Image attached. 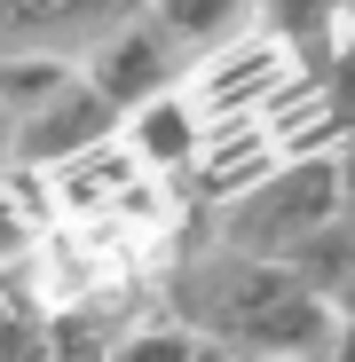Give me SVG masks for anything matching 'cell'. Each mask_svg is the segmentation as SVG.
Masks as SVG:
<instances>
[{
  "instance_id": "cell-13",
  "label": "cell",
  "mask_w": 355,
  "mask_h": 362,
  "mask_svg": "<svg viewBox=\"0 0 355 362\" xmlns=\"http://www.w3.org/2000/svg\"><path fill=\"white\" fill-rule=\"evenodd\" d=\"M339 323H355V276H347V291H339Z\"/></svg>"
},
{
  "instance_id": "cell-15",
  "label": "cell",
  "mask_w": 355,
  "mask_h": 362,
  "mask_svg": "<svg viewBox=\"0 0 355 362\" xmlns=\"http://www.w3.org/2000/svg\"><path fill=\"white\" fill-rule=\"evenodd\" d=\"M253 362H284V354H253Z\"/></svg>"
},
{
  "instance_id": "cell-2",
  "label": "cell",
  "mask_w": 355,
  "mask_h": 362,
  "mask_svg": "<svg viewBox=\"0 0 355 362\" xmlns=\"http://www.w3.org/2000/svg\"><path fill=\"white\" fill-rule=\"evenodd\" d=\"M339 205H347V189H339V158H292L284 173L261 181L253 197L205 213L213 228L198 236V245H221V252H245V260H276V268H284L316 228L339 221ZM182 252H190V245H182ZM182 252H174V260H182Z\"/></svg>"
},
{
  "instance_id": "cell-6",
  "label": "cell",
  "mask_w": 355,
  "mask_h": 362,
  "mask_svg": "<svg viewBox=\"0 0 355 362\" xmlns=\"http://www.w3.org/2000/svg\"><path fill=\"white\" fill-rule=\"evenodd\" d=\"M292 158L276 150V134L261 127V118H245V127H213L205 134V150H198V165H190V181H182V197H190V213H221V205H237V197H253L269 173H284Z\"/></svg>"
},
{
  "instance_id": "cell-10",
  "label": "cell",
  "mask_w": 355,
  "mask_h": 362,
  "mask_svg": "<svg viewBox=\"0 0 355 362\" xmlns=\"http://www.w3.org/2000/svg\"><path fill=\"white\" fill-rule=\"evenodd\" d=\"M339 71H355V8L332 16V79H339Z\"/></svg>"
},
{
  "instance_id": "cell-8",
  "label": "cell",
  "mask_w": 355,
  "mask_h": 362,
  "mask_svg": "<svg viewBox=\"0 0 355 362\" xmlns=\"http://www.w3.org/2000/svg\"><path fill=\"white\" fill-rule=\"evenodd\" d=\"M339 213H347V205H339ZM284 268H292V284H300V291H316V299H332V308H339V291H347V276H355V228H347V221L316 228Z\"/></svg>"
},
{
  "instance_id": "cell-14",
  "label": "cell",
  "mask_w": 355,
  "mask_h": 362,
  "mask_svg": "<svg viewBox=\"0 0 355 362\" xmlns=\"http://www.w3.org/2000/svg\"><path fill=\"white\" fill-rule=\"evenodd\" d=\"M339 221H347V228H355V197H347V213H339Z\"/></svg>"
},
{
  "instance_id": "cell-11",
  "label": "cell",
  "mask_w": 355,
  "mask_h": 362,
  "mask_svg": "<svg viewBox=\"0 0 355 362\" xmlns=\"http://www.w3.org/2000/svg\"><path fill=\"white\" fill-rule=\"evenodd\" d=\"M9 165H16V110L0 103V173H9Z\"/></svg>"
},
{
  "instance_id": "cell-1",
  "label": "cell",
  "mask_w": 355,
  "mask_h": 362,
  "mask_svg": "<svg viewBox=\"0 0 355 362\" xmlns=\"http://www.w3.org/2000/svg\"><path fill=\"white\" fill-rule=\"evenodd\" d=\"M166 315L182 331H198V339H221L237 362H253V354L332 362L339 331H347L332 299L292 284V268L221 252V245H190L166 268Z\"/></svg>"
},
{
  "instance_id": "cell-9",
  "label": "cell",
  "mask_w": 355,
  "mask_h": 362,
  "mask_svg": "<svg viewBox=\"0 0 355 362\" xmlns=\"http://www.w3.org/2000/svg\"><path fill=\"white\" fill-rule=\"evenodd\" d=\"M79 79V64H64V55H9L0 64V103H9L16 118H32V110H47L55 95H64Z\"/></svg>"
},
{
  "instance_id": "cell-12",
  "label": "cell",
  "mask_w": 355,
  "mask_h": 362,
  "mask_svg": "<svg viewBox=\"0 0 355 362\" xmlns=\"http://www.w3.org/2000/svg\"><path fill=\"white\" fill-rule=\"evenodd\" d=\"M332 158H339V189H347V197H355V134H347V142H339V150H332Z\"/></svg>"
},
{
  "instance_id": "cell-7",
  "label": "cell",
  "mask_w": 355,
  "mask_h": 362,
  "mask_svg": "<svg viewBox=\"0 0 355 362\" xmlns=\"http://www.w3.org/2000/svg\"><path fill=\"white\" fill-rule=\"evenodd\" d=\"M118 142H127L158 181H190V165H198V150H205V118H198V103H190L182 87H174V95H158V103H142Z\"/></svg>"
},
{
  "instance_id": "cell-5",
  "label": "cell",
  "mask_w": 355,
  "mask_h": 362,
  "mask_svg": "<svg viewBox=\"0 0 355 362\" xmlns=\"http://www.w3.org/2000/svg\"><path fill=\"white\" fill-rule=\"evenodd\" d=\"M118 134H127V110H111V103L87 87V71H79L47 110L16 118V173H64V165H79L87 150H103V142H118Z\"/></svg>"
},
{
  "instance_id": "cell-3",
  "label": "cell",
  "mask_w": 355,
  "mask_h": 362,
  "mask_svg": "<svg viewBox=\"0 0 355 362\" xmlns=\"http://www.w3.org/2000/svg\"><path fill=\"white\" fill-rule=\"evenodd\" d=\"M308 79H324V71H316L292 40H276V32H269V16H261L245 40H229V47L198 55V64H190V79H182V95L198 103L205 134H213V127H245V118H269L284 95H300Z\"/></svg>"
},
{
  "instance_id": "cell-4",
  "label": "cell",
  "mask_w": 355,
  "mask_h": 362,
  "mask_svg": "<svg viewBox=\"0 0 355 362\" xmlns=\"http://www.w3.org/2000/svg\"><path fill=\"white\" fill-rule=\"evenodd\" d=\"M190 79V47L174 40L166 24H158V8H127L111 24V40L87 55V87L111 103V110H142V103H158V95H174Z\"/></svg>"
}]
</instances>
